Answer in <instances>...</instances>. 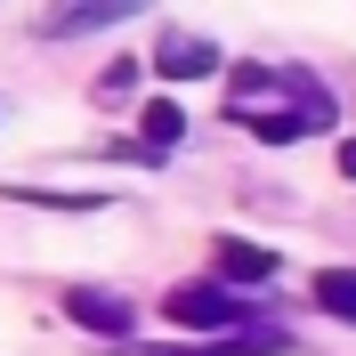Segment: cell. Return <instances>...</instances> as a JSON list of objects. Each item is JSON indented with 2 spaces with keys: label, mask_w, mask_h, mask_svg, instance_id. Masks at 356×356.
Returning <instances> with one entry per match:
<instances>
[{
  "label": "cell",
  "mask_w": 356,
  "mask_h": 356,
  "mask_svg": "<svg viewBox=\"0 0 356 356\" xmlns=\"http://www.w3.org/2000/svg\"><path fill=\"white\" fill-rule=\"evenodd\" d=\"M162 316H170L178 332H235L243 324V300L227 284H170L162 291Z\"/></svg>",
  "instance_id": "1"
},
{
  "label": "cell",
  "mask_w": 356,
  "mask_h": 356,
  "mask_svg": "<svg viewBox=\"0 0 356 356\" xmlns=\"http://www.w3.org/2000/svg\"><path fill=\"white\" fill-rule=\"evenodd\" d=\"M146 0H49V17H41V33L49 41H73V33H97V24H122V17H138Z\"/></svg>",
  "instance_id": "2"
},
{
  "label": "cell",
  "mask_w": 356,
  "mask_h": 356,
  "mask_svg": "<svg viewBox=\"0 0 356 356\" xmlns=\"http://www.w3.org/2000/svg\"><path fill=\"white\" fill-rule=\"evenodd\" d=\"M65 316L81 324V332H106V340L130 332V300H122V291H97V284H73L65 291Z\"/></svg>",
  "instance_id": "3"
},
{
  "label": "cell",
  "mask_w": 356,
  "mask_h": 356,
  "mask_svg": "<svg viewBox=\"0 0 356 356\" xmlns=\"http://www.w3.org/2000/svg\"><path fill=\"white\" fill-rule=\"evenodd\" d=\"M154 73L162 81H202V73H219V49L202 41V33H170V41L154 49Z\"/></svg>",
  "instance_id": "4"
},
{
  "label": "cell",
  "mask_w": 356,
  "mask_h": 356,
  "mask_svg": "<svg viewBox=\"0 0 356 356\" xmlns=\"http://www.w3.org/2000/svg\"><path fill=\"white\" fill-rule=\"evenodd\" d=\"M178 138H186V113H178V97H146V106H138V146H146V154H170Z\"/></svg>",
  "instance_id": "5"
},
{
  "label": "cell",
  "mask_w": 356,
  "mask_h": 356,
  "mask_svg": "<svg viewBox=\"0 0 356 356\" xmlns=\"http://www.w3.org/2000/svg\"><path fill=\"white\" fill-rule=\"evenodd\" d=\"M267 275H275V251L267 243H243V235L219 243V284H267Z\"/></svg>",
  "instance_id": "6"
},
{
  "label": "cell",
  "mask_w": 356,
  "mask_h": 356,
  "mask_svg": "<svg viewBox=\"0 0 356 356\" xmlns=\"http://www.w3.org/2000/svg\"><path fill=\"white\" fill-rule=\"evenodd\" d=\"M316 308L324 316H340V324H356V267H316Z\"/></svg>",
  "instance_id": "7"
},
{
  "label": "cell",
  "mask_w": 356,
  "mask_h": 356,
  "mask_svg": "<svg viewBox=\"0 0 356 356\" xmlns=\"http://www.w3.org/2000/svg\"><path fill=\"white\" fill-rule=\"evenodd\" d=\"M235 122H243L251 138H267V146H291V138H308V130H316L300 106H284V113H235Z\"/></svg>",
  "instance_id": "8"
},
{
  "label": "cell",
  "mask_w": 356,
  "mask_h": 356,
  "mask_svg": "<svg viewBox=\"0 0 356 356\" xmlns=\"http://www.w3.org/2000/svg\"><path fill=\"white\" fill-rule=\"evenodd\" d=\"M130 81H138V65H130V57H113V65L97 73V97H122V89H130Z\"/></svg>",
  "instance_id": "9"
},
{
  "label": "cell",
  "mask_w": 356,
  "mask_h": 356,
  "mask_svg": "<svg viewBox=\"0 0 356 356\" xmlns=\"http://www.w3.org/2000/svg\"><path fill=\"white\" fill-rule=\"evenodd\" d=\"M340 178H356V138H348V146H340Z\"/></svg>",
  "instance_id": "10"
}]
</instances>
